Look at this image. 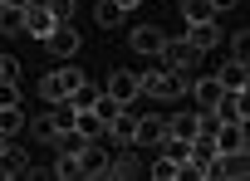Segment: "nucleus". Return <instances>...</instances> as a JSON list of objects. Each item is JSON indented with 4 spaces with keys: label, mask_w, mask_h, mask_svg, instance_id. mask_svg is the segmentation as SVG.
<instances>
[{
    "label": "nucleus",
    "mask_w": 250,
    "mask_h": 181,
    "mask_svg": "<svg viewBox=\"0 0 250 181\" xmlns=\"http://www.w3.org/2000/svg\"><path fill=\"white\" fill-rule=\"evenodd\" d=\"M177 171H182V161H172V157H157L152 161V176L157 181H177Z\"/></svg>",
    "instance_id": "nucleus-26"
},
{
    "label": "nucleus",
    "mask_w": 250,
    "mask_h": 181,
    "mask_svg": "<svg viewBox=\"0 0 250 181\" xmlns=\"http://www.w3.org/2000/svg\"><path fill=\"white\" fill-rule=\"evenodd\" d=\"M0 5H5V0H0Z\"/></svg>",
    "instance_id": "nucleus-35"
},
{
    "label": "nucleus",
    "mask_w": 250,
    "mask_h": 181,
    "mask_svg": "<svg viewBox=\"0 0 250 181\" xmlns=\"http://www.w3.org/2000/svg\"><path fill=\"white\" fill-rule=\"evenodd\" d=\"M138 88L147 93V98H157V103H167V98H182L187 88H191V79L182 74V69H152V74H138Z\"/></svg>",
    "instance_id": "nucleus-1"
},
{
    "label": "nucleus",
    "mask_w": 250,
    "mask_h": 181,
    "mask_svg": "<svg viewBox=\"0 0 250 181\" xmlns=\"http://www.w3.org/2000/svg\"><path fill=\"white\" fill-rule=\"evenodd\" d=\"M20 103V88L15 83H0V108H15Z\"/></svg>",
    "instance_id": "nucleus-29"
},
{
    "label": "nucleus",
    "mask_w": 250,
    "mask_h": 181,
    "mask_svg": "<svg viewBox=\"0 0 250 181\" xmlns=\"http://www.w3.org/2000/svg\"><path fill=\"white\" fill-rule=\"evenodd\" d=\"M93 98H98V88H93V83L83 79V83H79V88L69 93V108H74V113H83V108H93Z\"/></svg>",
    "instance_id": "nucleus-22"
},
{
    "label": "nucleus",
    "mask_w": 250,
    "mask_h": 181,
    "mask_svg": "<svg viewBox=\"0 0 250 181\" xmlns=\"http://www.w3.org/2000/svg\"><path fill=\"white\" fill-rule=\"evenodd\" d=\"M118 5H123V10H133V5H143V0H118Z\"/></svg>",
    "instance_id": "nucleus-33"
},
{
    "label": "nucleus",
    "mask_w": 250,
    "mask_h": 181,
    "mask_svg": "<svg viewBox=\"0 0 250 181\" xmlns=\"http://www.w3.org/2000/svg\"><path fill=\"white\" fill-rule=\"evenodd\" d=\"M0 171H5V176H30V152L15 147V142H5V152H0Z\"/></svg>",
    "instance_id": "nucleus-12"
},
{
    "label": "nucleus",
    "mask_w": 250,
    "mask_h": 181,
    "mask_svg": "<svg viewBox=\"0 0 250 181\" xmlns=\"http://www.w3.org/2000/svg\"><path fill=\"white\" fill-rule=\"evenodd\" d=\"M103 176H113V181H128V176H138V161L128 157V152H118V157H108V171Z\"/></svg>",
    "instance_id": "nucleus-17"
},
{
    "label": "nucleus",
    "mask_w": 250,
    "mask_h": 181,
    "mask_svg": "<svg viewBox=\"0 0 250 181\" xmlns=\"http://www.w3.org/2000/svg\"><path fill=\"white\" fill-rule=\"evenodd\" d=\"M74 127H79V137H83V142H93L98 132H108V122H103V118H98L93 108H83V113H74Z\"/></svg>",
    "instance_id": "nucleus-15"
},
{
    "label": "nucleus",
    "mask_w": 250,
    "mask_h": 181,
    "mask_svg": "<svg viewBox=\"0 0 250 181\" xmlns=\"http://www.w3.org/2000/svg\"><path fill=\"white\" fill-rule=\"evenodd\" d=\"M5 142H10V137H5V132H0V152H5Z\"/></svg>",
    "instance_id": "nucleus-34"
},
{
    "label": "nucleus",
    "mask_w": 250,
    "mask_h": 181,
    "mask_svg": "<svg viewBox=\"0 0 250 181\" xmlns=\"http://www.w3.org/2000/svg\"><path fill=\"white\" fill-rule=\"evenodd\" d=\"M157 59H167V69H182V74H187L201 54H196L187 40H162V54H157Z\"/></svg>",
    "instance_id": "nucleus-5"
},
{
    "label": "nucleus",
    "mask_w": 250,
    "mask_h": 181,
    "mask_svg": "<svg viewBox=\"0 0 250 181\" xmlns=\"http://www.w3.org/2000/svg\"><path fill=\"white\" fill-rule=\"evenodd\" d=\"M196 54H206V49H216L221 44V30H216V20H201V25H187V35H182Z\"/></svg>",
    "instance_id": "nucleus-6"
},
{
    "label": "nucleus",
    "mask_w": 250,
    "mask_h": 181,
    "mask_svg": "<svg viewBox=\"0 0 250 181\" xmlns=\"http://www.w3.org/2000/svg\"><path fill=\"white\" fill-rule=\"evenodd\" d=\"M133 127H138V118H133V113H128V108H123V113H118V118H108V132H113V137H118V142H133Z\"/></svg>",
    "instance_id": "nucleus-19"
},
{
    "label": "nucleus",
    "mask_w": 250,
    "mask_h": 181,
    "mask_svg": "<svg viewBox=\"0 0 250 181\" xmlns=\"http://www.w3.org/2000/svg\"><path fill=\"white\" fill-rule=\"evenodd\" d=\"M108 93H113V98H118L123 108H128V103H133V98L143 93V88H138V74H128V69H118V74L108 79Z\"/></svg>",
    "instance_id": "nucleus-11"
},
{
    "label": "nucleus",
    "mask_w": 250,
    "mask_h": 181,
    "mask_svg": "<svg viewBox=\"0 0 250 181\" xmlns=\"http://www.w3.org/2000/svg\"><path fill=\"white\" fill-rule=\"evenodd\" d=\"M133 142H138V147H162V142H167V118H138Z\"/></svg>",
    "instance_id": "nucleus-8"
},
{
    "label": "nucleus",
    "mask_w": 250,
    "mask_h": 181,
    "mask_svg": "<svg viewBox=\"0 0 250 181\" xmlns=\"http://www.w3.org/2000/svg\"><path fill=\"white\" fill-rule=\"evenodd\" d=\"M35 137L49 142V137H54V122H49V118H35Z\"/></svg>",
    "instance_id": "nucleus-30"
},
{
    "label": "nucleus",
    "mask_w": 250,
    "mask_h": 181,
    "mask_svg": "<svg viewBox=\"0 0 250 181\" xmlns=\"http://www.w3.org/2000/svg\"><path fill=\"white\" fill-rule=\"evenodd\" d=\"M167 137H182V142H191V137H196V113H182V118H167Z\"/></svg>",
    "instance_id": "nucleus-18"
},
{
    "label": "nucleus",
    "mask_w": 250,
    "mask_h": 181,
    "mask_svg": "<svg viewBox=\"0 0 250 181\" xmlns=\"http://www.w3.org/2000/svg\"><path fill=\"white\" fill-rule=\"evenodd\" d=\"M54 25H59V20L49 15L44 0H35V5H25V10H20V30H25V35H35V40H44Z\"/></svg>",
    "instance_id": "nucleus-3"
},
{
    "label": "nucleus",
    "mask_w": 250,
    "mask_h": 181,
    "mask_svg": "<svg viewBox=\"0 0 250 181\" xmlns=\"http://www.w3.org/2000/svg\"><path fill=\"white\" fill-rule=\"evenodd\" d=\"M93 113H98V118L108 122V118H118V113H123V103H118L113 93H98V98H93Z\"/></svg>",
    "instance_id": "nucleus-24"
},
{
    "label": "nucleus",
    "mask_w": 250,
    "mask_h": 181,
    "mask_svg": "<svg viewBox=\"0 0 250 181\" xmlns=\"http://www.w3.org/2000/svg\"><path fill=\"white\" fill-rule=\"evenodd\" d=\"M182 10H187V25H201V20H216V10H211V0H182Z\"/></svg>",
    "instance_id": "nucleus-21"
},
{
    "label": "nucleus",
    "mask_w": 250,
    "mask_h": 181,
    "mask_svg": "<svg viewBox=\"0 0 250 181\" xmlns=\"http://www.w3.org/2000/svg\"><path fill=\"white\" fill-rule=\"evenodd\" d=\"M79 161H83V176H103V171H108V152L93 147V142L79 147Z\"/></svg>",
    "instance_id": "nucleus-14"
},
{
    "label": "nucleus",
    "mask_w": 250,
    "mask_h": 181,
    "mask_svg": "<svg viewBox=\"0 0 250 181\" xmlns=\"http://www.w3.org/2000/svg\"><path fill=\"white\" fill-rule=\"evenodd\" d=\"M211 137H216V152H245V122H221Z\"/></svg>",
    "instance_id": "nucleus-10"
},
{
    "label": "nucleus",
    "mask_w": 250,
    "mask_h": 181,
    "mask_svg": "<svg viewBox=\"0 0 250 181\" xmlns=\"http://www.w3.org/2000/svg\"><path fill=\"white\" fill-rule=\"evenodd\" d=\"M15 79H20V64L10 54H0V83H15Z\"/></svg>",
    "instance_id": "nucleus-28"
},
{
    "label": "nucleus",
    "mask_w": 250,
    "mask_h": 181,
    "mask_svg": "<svg viewBox=\"0 0 250 181\" xmlns=\"http://www.w3.org/2000/svg\"><path fill=\"white\" fill-rule=\"evenodd\" d=\"M216 83H221L226 93H245V83H250V69H245V59H230V64H221V69H216Z\"/></svg>",
    "instance_id": "nucleus-7"
},
{
    "label": "nucleus",
    "mask_w": 250,
    "mask_h": 181,
    "mask_svg": "<svg viewBox=\"0 0 250 181\" xmlns=\"http://www.w3.org/2000/svg\"><path fill=\"white\" fill-rule=\"evenodd\" d=\"M79 83H83V74L64 64V69H54V74H44V83H40V93H44V103H64V98H69V93H74Z\"/></svg>",
    "instance_id": "nucleus-2"
},
{
    "label": "nucleus",
    "mask_w": 250,
    "mask_h": 181,
    "mask_svg": "<svg viewBox=\"0 0 250 181\" xmlns=\"http://www.w3.org/2000/svg\"><path fill=\"white\" fill-rule=\"evenodd\" d=\"M49 142H54L59 152H79V147H83V137H79V127H69V132H54Z\"/></svg>",
    "instance_id": "nucleus-25"
},
{
    "label": "nucleus",
    "mask_w": 250,
    "mask_h": 181,
    "mask_svg": "<svg viewBox=\"0 0 250 181\" xmlns=\"http://www.w3.org/2000/svg\"><path fill=\"white\" fill-rule=\"evenodd\" d=\"M54 176H59V181H79V176H83V161H79V152H59V161H54Z\"/></svg>",
    "instance_id": "nucleus-16"
},
{
    "label": "nucleus",
    "mask_w": 250,
    "mask_h": 181,
    "mask_svg": "<svg viewBox=\"0 0 250 181\" xmlns=\"http://www.w3.org/2000/svg\"><path fill=\"white\" fill-rule=\"evenodd\" d=\"M93 20H98V30H113V25L123 20V5H118V0H98V10H93Z\"/></svg>",
    "instance_id": "nucleus-20"
},
{
    "label": "nucleus",
    "mask_w": 250,
    "mask_h": 181,
    "mask_svg": "<svg viewBox=\"0 0 250 181\" xmlns=\"http://www.w3.org/2000/svg\"><path fill=\"white\" fill-rule=\"evenodd\" d=\"M79 44H83V35H79V30H69V25H54V30L44 35V49H49V54H59V59H74V54H79Z\"/></svg>",
    "instance_id": "nucleus-4"
},
{
    "label": "nucleus",
    "mask_w": 250,
    "mask_h": 181,
    "mask_svg": "<svg viewBox=\"0 0 250 181\" xmlns=\"http://www.w3.org/2000/svg\"><path fill=\"white\" fill-rule=\"evenodd\" d=\"M230 5H240V0H211V10H230Z\"/></svg>",
    "instance_id": "nucleus-32"
},
{
    "label": "nucleus",
    "mask_w": 250,
    "mask_h": 181,
    "mask_svg": "<svg viewBox=\"0 0 250 181\" xmlns=\"http://www.w3.org/2000/svg\"><path fill=\"white\" fill-rule=\"evenodd\" d=\"M25 127V113H20V103L15 108H0V132H5V137H15Z\"/></svg>",
    "instance_id": "nucleus-23"
},
{
    "label": "nucleus",
    "mask_w": 250,
    "mask_h": 181,
    "mask_svg": "<svg viewBox=\"0 0 250 181\" xmlns=\"http://www.w3.org/2000/svg\"><path fill=\"white\" fill-rule=\"evenodd\" d=\"M25 5H35V0H5V10H25Z\"/></svg>",
    "instance_id": "nucleus-31"
},
{
    "label": "nucleus",
    "mask_w": 250,
    "mask_h": 181,
    "mask_svg": "<svg viewBox=\"0 0 250 181\" xmlns=\"http://www.w3.org/2000/svg\"><path fill=\"white\" fill-rule=\"evenodd\" d=\"M187 93H196V103H201V108H221V98H226V88L216 83V74H211V79H191V88H187Z\"/></svg>",
    "instance_id": "nucleus-13"
},
{
    "label": "nucleus",
    "mask_w": 250,
    "mask_h": 181,
    "mask_svg": "<svg viewBox=\"0 0 250 181\" xmlns=\"http://www.w3.org/2000/svg\"><path fill=\"white\" fill-rule=\"evenodd\" d=\"M162 40H167V35H162L157 25H138V30L128 35V44H133L138 54H162Z\"/></svg>",
    "instance_id": "nucleus-9"
},
{
    "label": "nucleus",
    "mask_w": 250,
    "mask_h": 181,
    "mask_svg": "<svg viewBox=\"0 0 250 181\" xmlns=\"http://www.w3.org/2000/svg\"><path fill=\"white\" fill-rule=\"evenodd\" d=\"M49 5V15L59 20V25H69V15H74V0H44Z\"/></svg>",
    "instance_id": "nucleus-27"
}]
</instances>
